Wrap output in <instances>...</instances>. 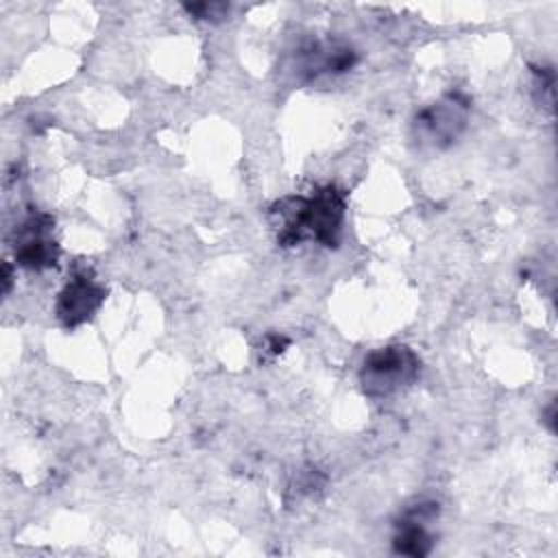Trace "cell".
<instances>
[{
    "instance_id": "cell-4",
    "label": "cell",
    "mask_w": 558,
    "mask_h": 558,
    "mask_svg": "<svg viewBox=\"0 0 558 558\" xmlns=\"http://www.w3.org/2000/svg\"><path fill=\"white\" fill-rule=\"evenodd\" d=\"M54 220L48 214H31L17 227V244L15 259L24 268L41 270L50 268L59 259V246L50 238Z\"/></svg>"
},
{
    "instance_id": "cell-8",
    "label": "cell",
    "mask_w": 558,
    "mask_h": 558,
    "mask_svg": "<svg viewBox=\"0 0 558 558\" xmlns=\"http://www.w3.org/2000/svg\"><path fill=\"white\" fill-rule=\"evenodd\" d=\"M185 9H187L190 13H194L196 17H201V20L222 17V13L229 11L227 4H218V2H214V4H207V2H203V4H185Z\"/></svg>"
},
{
    "instance_id": "cell-2",
    "label": "cell",
    "mask_w": 558,
    "mask_h": 558,
    "mask_svg": "<svg viewBox=\"0 0 558 558\" xmlns=\"http://www.w3.org/2000/svg\"><path fill=\"white\" fill-rule=\"evenodd\" d=\"M418 371L421 362L410 347L390 344L366 355L360 371V384L368 397L381 399L414 384Z\"/></svg>"
},
{
    "instance_id": "cell-7",
    "label": "cell",
    "mask_w": 558,
    "mask_h": 558,
    "mask_svg": "<svg viewBox=\"0 0 558 558\" xmlns=\"http://www.w3.org/2000/svg\"><path fill=\"white\" fill-rule=\"evenodd\" d=\"M438 508L434 504H418L412 508L405 519L399 523V532L395 536V551L405 556H427L432 551V536L425 530V521H432L436 517Z\"/></svg>"
},
{
    "instance_id": "cell-1",
    "label": "cell",
    "mask_w": 558,
    "mask_h": 558,
    "mask_svg": "<svg viewBox=\"0 0 558 558\" xmlns=\"http://www.w3.org/2000/svg\"><path fill=\"white\" fill-rule=\"evenodd\" d=\"M270 216L281 246L303 240L336 246L344 220V194L336 185H325L312 196H286L272 205Z\"/></svg>"
},
{
    "instance_id": "cell-3",
    "label": "cell",
    "mask_w": 558,
    "mask_h": 558,
    "mask_svg": "<svg viewBox=\"0 0 558 558\" xmlns=\"http://www.w3.org/2000/svg\"><path fill=\"white\" fill-rule=\"evenodd\" d=\"M466 120L469 100L462 94H447L416 116L414 131L421 142H427L436 148H445L462 133Z\"/></svg>"
},
{
    "instance_id": "cell-9",
    "label": "cell",
    "mask_w": 558,
    "mask_h": 558,
    "mask_svg": "<svg viewBox=\"0 0 558 558\" xmlns=\"http://www.w3.org/2000/svg\"><path fill=\"white\" fill-rule=\"evenodd\" d=\"M11 288V266L4 264V292H9Z\"/></svg>"
},
{
    "instance_id": "cell-5",
    "label": "cell",
    "mask_w": 558,
    "mask_h": 558,
    "mask_svg": "<svg viewBox=\"0 0 558 558\" xmlns=\"http://www.w3.org/2000/svg\"><path fill=\"white\" fill-rule=\"evenodd\" d=\"M105 288L85 272L74 275L57 299V316L65 327H76L89 320L105 301Z\"/></svg>"
},
{
    "instance_id": "cell-6",
    "label": "cell",
    "mask_w": 558,
    "mask_h": 558,
    "mask_svg": "<svg viewBox=\"0 0 558 558\" xmlns=\"http://www.w3.org/2000/svg\"><path fill=\"white\" fill-rule=\"evenodd\" d=\"M355 63V52L351 46L333 41H314L299 52L296 72L305 78H318L323 74L347 72Z\"/></svg>"
}]
</instances>
